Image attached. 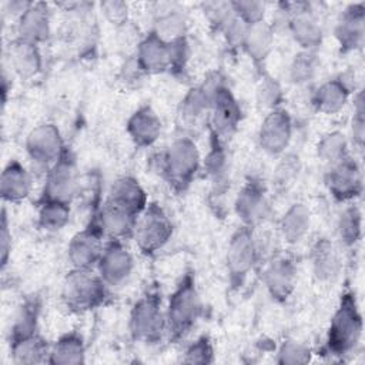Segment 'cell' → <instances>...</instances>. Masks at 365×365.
Masks as SVG:
<instances>
[{"instance_id": "24", "label": "cell", "mask_w": 365, "mask_h": 365, "mask_svg": "<svg viewBox=\"0 0 365 365\" xmlns=\"http://www.w3.org/2000/svg\"><path fill=\"white\" fill-rule=\"evenodd\" d=\"M351 94L352 86L345 76H339L319 84L312 93L311 104L322 114H336L346 106Z\"/></svg>"}, {"instance_id": "43", "label": "cell", "mask_w": 365, "mask_h": 365, "mask_svg": "<svg viewBox=\"0 0 365 365\" xmlns=\"http://www.w3.org/2000/svg\"><path fill=\"white\" fill-rule=\"evenodd\" d=\"M214 359H215L214 345L208 335H201L194 342H191L185 348L184 355L181 358L184 364H202V365L212 364Z\"/></svg>"}, {"instance_id": "25", "label": "cell", "mask_w": 365, "mask_h": 365, "mask_svg": "<svg viewBox=\"0 0 365 365\" xmlns=\"http://www.w3.org/2000/svg\"><path fill=\"white\" fill-rule=\"evenodd\" d=\"M31 192V177L19 160H10L0 177V197L4 202L19 204Z\"/></svg>"}, {"instance_id": "37", "label": "cell", "mask_w": 365, "mask_h": 365, "mask_svg": "<svg viewBox=\"0 0 365 365\" xmlns=\"http://www.w3.org/2000/svg\"><path fill=\"white\" fill-rule=\"evenodd\" d=\"M155 31L163 40L173 41L175 38L187 36L188 30V19L185 13L180 9H167L157 14L154 20V27L151 29Z\"/></svg>"}, {"instance_id": "10", "label": "cell", "mask_w": 365, "mask_h": 365, "mask_svg": "<svg viewBox=\"0 0 365 365\" xmlns=\"http://www.w3.org/2000/svg\"><path fill=\"white\" fill-rule=\"evenodd\" d=\"M78 191V171L76 157L66 148L63 155L46 171L44 185L38 200H53L71 204Z\"/></svg>"}, {"instance_id": "38", "label": "cell", "mask_w": 365, "mask_h": 365, "mask_svg": "<svg viewBox=\"0 0 365 365\" xmlns=\"http://www.w3.org/2000/svg\"><path fill=\"white\" fill-rule=\"evenodd\" d=\"M317 154L327 167H331L351 155L345 134L342 131H331L325 134L317 145Z\"/></svg>"}, {"instance_id": "4", "label": "cell", "mask_w": 365, "mask_h": 365, "mask_svg": "<svg viewBox=\"0 0 365 365\" xmlns=\"http://www.w3.org/2000/svg\"><path fill=\"white\" fill-rule=\"evenodd\" d=\"M110 299L108 285L93 269L71 268L64 277L61 287V301L74 314L94 311Z\"/></svg>"}, {"instance_id": "45", "label": "cell", "mask_w": 365, "mask_h": 365, "mask_svg": "<svg viewBox=\"0 0 365 365\" xmlns=\"http://www.w3.org/2000/svg\"><path fill=\"white\" fill-rule=\"evenodd\" d=\"M231 6L238 19H241L247 26L255 24L258 21L265 20L267 4L264 1H254V0H235L231 1Z\"/></svg>"}, {"instance_id": "5", "label": "cell", "mask_w": 365, "mask_h": 365, "mask_svg": "<svg viewBox=\"0 0 365 365\" xmlns=\"http://www.w3.org/2000/svg\"><path fill=\"white\" fill-rule=\"evenodd\" d=\"M128 331L134 341L158 344L165 335V309L157 287L147 289L133 305L128 317Z\"/></svg>"}, {"instance_id": "3", "label": "cell", "mask_w": 365, "mask_h": 365, "mask_svg": "<svg viewBox=\"0 0 365 365\" xmlns=\"http://www.w3.org/2000/svg\"><path fill=\"white\" fill-rule=\"evenodd\" d=\"M201 167V155L197 144L187 135L177 137L161 154L157 163L160 175L168 187L177 192H185Z\"/></svg>"}, {"instance_id": "31", "label": "cell", "mask_w": 365, "mask_h": 365, "mask_svg": "<svg viewBox=\"0 0 365 365\" xmlns=\"http://www.w3.org/2000/svg\"><path fill=\"white\" fill-rule=\"evenodd\" d=\"M86 362V344L81 334L68 331L61 334L51 344L47 364L51 365H78Z\"/></svg>"}, {"instance_id": "7", "label": "cell", "mask_w": 365, "mask_h": 365, "mask_svg": "<svg viewBox=\"0 0 365 365\" xmlns=\"http://www.w3.org/2000/svg\"><path fill=\"white\" fill-rule=\"evenodd\" d=\"M258 261L259 254L254 228L240 225L232 232L225 254V268L232 289H240L245 284L250 272Z\"/></svg>"}, {"instance_id": "47", "label": "cell", "mask_w": 365, "mask_h": 365, "mask_svg": "<svg viewBox=\"0 0 365 365\" xmlns=\"http://www.w3.org/2000/svg\"><path fill=\"white\" fill-rule=\"evenodd\" d=\"M352 141L358 148L364 145L365 135V110H364V93L362 90L354 97V117H352Z\"/></svg>"}, {"instance_id": "17", "label": "cell", "mask_w": 365, "mask_h": 365, "mask_svg": "<svg viewBox=\"0 0 365 365\" xmlns=\"http://www.w3.org/2000/svg\"><path fill=\"white\" fill-rule=\"evenodd\" d=\"M339 53L348 54L364 47L365 41V4L351 3L339 14L335 29Z\"/></svg>"}, {"instance_id": "12", "label": "cell", "mask_w": 365, "mask_h": 365, "mask_svg": "<svg viewBox=\"0 0 365 365\" xmlns=\"http://www.w3.org/2000/svg\"><path fill=\"white\" fill-rule=\"evenodd\" d=\"M324 181L328 192L336 202H354L364 191L362 173L359 164L352 155L327 167Z\"/></svg>"}, {"instance_id": "39", "label": "cell", "mask_w": 365, "mask_h": 365, "mask_svg": "<svg viewBox=\"0 0 365 365\" xmlns=\"http://www.w3.org/2000/svg\"><path fill=\"white\" fill-rule=\"evenodd\" d=\"M255 100L258 107L267 111L282 107L284 93L277 78H274L268 73H261V77L255 90Z\"/></svg>"}, {"instance_id": "29", "label": "cell", "mask_w": 365, "mask_h": 365, "mask_svg": "<svg viewBox=\"0 0 365 365\" xmlns=\"http://www.w3.org/2000/svg\"><path fill=\"white\" fill-rule=\"evenodd\" d=\"M211 91L212 83L210 76L201 84L194 86L187 91L178 106V118L181 123L187 125L195 124L204 114L210 113Z\"/></svg>"}, {"instance_id": "23", "label": "cell", "mask_w": 365, "mask_h": 365, "mask_svg": "<svg viewBox=\"0 0 365 365\" xmlns=\"http://www.w3.org/2000/svg\"><path fill=\"white\" fill-rule=\"evenodd\" d=\"M163 123L154 108L148 104L140 106L128 117L125 123V131L138 148H148L155 144L161 135Z\"/></svg>"}, {"instance_id": "42", "label": "cell", "mask_w": 365, "mask_h": 365, "mask_svg": "<svg viewBox=\"0 0 365 365\" xmlns=\"http://www.w3.org/2000/svg\"><path fill=\"white\" fill-rule=\"evenodd\" d=\"M312 358L311 348L299 341H284L277 352V364L281 365H304Z\"/></svg>"}, {"instance_id": "9", "label": "cell", "mask_w": 365, "mask_h": 365, "mask_svg": "<svg viewBox=\"0 0 365 365\" xmlns=\"http://www.w3.org/2000/svg\"><path fill=\"white\" fill-rule=\"evenodd\" d=\"M104 230L101 227L98 211L91 215L86 227L76 232L67 247V258L71 268L94 269L104 250Z\"/></svg>"}, {"instance_id": "28", "label": "cell", "mask_w": 365, "mask_h": 365, "mask_svg": "<svg viewBox=\"0 0 365 365\" xmlns=\"http://www.w3.org/2000/svg\"><path fill=\"white\" fill-rule=\"evenodd\" d=\"M275 40V27L267 20L248 26L242 43V51L251 58L254 66L261 67L272 51Z\"/></svg>"}, {"instance_id": "41", "label": "cell", "mask_w": 365, "mask_h": 365, "mask_svg": "<svg viewBox=\"0 0 365 365\" xmlns=\"http://www.w3.org/2000/svg\"><path fill=\"white\" fill-rule=\"evenodd\" d=\"M201 7L210 27L217 33H221L237 16L231 1H205Z\"/></svg>"}, {"instance_id": "18", "label": "cell", "mask_w": 365, "mask_h": 365, "mask_svg": "<svg viewBox=\"0 0 365 365\" xmlns=\"http://www.w3.org/2000/svg\"><path fill=\"white\" fill-rule=\"evenodd\" d=\"M262 281L269 297L277 302H285L297 285V264L291 257H274L262 272Z\"/></svg>"}, {"instance_id": "19", "label": "cell", "mask_w": 365, "mask_h": 365, "mask_svg": "<svg viewBox=\"0 0 365 365\" xmlns=\"http://www.w3.org/2000/svg\"><path fill=\"white\" fill-rule=\"evenodd\" d=\"M148 202L145 190L133 175H123L114 180L104 201L106 205L123 210L137 218L145 210Z\"/></svg>"}, {"instance_id": "27", "label": "cell", "mask_w": 365, "mask_h": 365, "mask_svg": "<svg viewBox=\"0 0 365 365\" xmlns=\"http://www.w3.org/2000/svg\"><path fill=\"white\" fill-rule=\"evenodd\" d=\"M9 61L13 71L21 78H33L43 68L40 46L14 38L9 46Z\"/></svg>"}, {"instance_id": "20", "label": "cell", "mask_w": 365, "mask_h": 365, "mask_svg": "<svg viewBox=\"0 0 365 365\" xmlns=\"http://www.w3.org/2000/svg\"><path fill=\"white\" fill-rule=\"evenodd\" d=\"M134 58L144 76L167 73L170 71V44L150 30L137 43Z\"/></svg>"}, {"instance_id": "6", "label": "cell", "mask_w": 365, "mask_h": 365, "mask_svg": "<svg viewBox=\"0 0 365 365\" xmlns=\"http://www.w3.org/2000/svg\"><path fill=\"white\" fill-rule=\"evenodd\" d=\"M212 83L211 106L208 113V130L214 131L224 141L230 138L242 120V110L221 73L210 74Z\"/></svg>"}, {"instance_id": "22", "label": "cell", "mask_w": 365, "mask_h": 365, "mask_svg": "<svg viewBox=\"0 0 365 365\" xmlns=\"http://www.w3.org/2000/svg\"><path fill=\"white\" fill-rule=\"evenodd\" d=\"M51 34V13L47 3L31 1L17 17V38L40 46Z\"/></svg>"}, {"instance_id": "14", "label": "cell", "mask_w": 365, "mask_h": 365, "mask_svg": "<svg viewBox=\"0 0 365 365\" xmlns=\"http://www.w3.org/2000/svg\"><path fill=\"white\" fill-rule=\"evenodd\" d=\"M234 211L241 221V225L257 227L271 211L267 188L258 178H250L241 187L234 200Z\"/></svg>"}, {"instance_id": "49", "label": "cell", "mask_w": 365, "mask_h": 365, "mask_svg": "<svg viewBox=\"0 0 365 365\" xmlns=\"http://www.w3.org/2000/svg\"><path fill=\"white\" fill-rule=\"evenodd\" d=\"M11 251V232L9 228V218L6 210H1V222H0V255H1V269L6 268Z\"/></svg>"}, {"instance_id": "40", "label": "cell", "mask_w": 365, "mask_h": 365, "mask_svg": "<svg viewBox=\"0 0 365 365\" xmlns=\"http://www.w3.org/2000/svg\"><path fill=\"white\" fill-rule=\"evenodd\" d=\"M318 56L317 51L301 50L291 61L289 78L294 84H307L314 80L318 70Z\"/></svg>"}, {"instance_id": "2", "label": "cell", "mask_w": 365, "mask_h": 365, "mask_svg": "<svg viewBox=\"0 0 365 365\" xmlns=\"http://www.w3.org/2000/svg\"><path fill=\"white\" fill-rule=\"evenodd\" d=\"M204 304L197 287L194 271H187L168 297L165 308V335L170 342L182 339L198 322Z\"/></svg>"}, {"instance_id": "1", "label": "cell", "mask_w": 365, "mask_h": 365, "mask_svg": "<svg viewBox=\"0 0 365 365\" xmlns=\"http://www.w3.org/2000/svg\"><path fill=\"white\" fill-rule=\"evenodd\" d=\"M362 331L364 319L355 292L351 288H345L339 297L319 352L332 358H344L356 349L362 338Z\"/></svg>"}, {"instance_id": "11", "label": "cell", "mask_w": 365, "mask_h": 365, "mask_svg": "<svg viewBox=\"0 0 365 365\" xmlns=\"http://www.w3.org/2000/svg\"><path fill=\"white\" fill-rule=\"evenodd\" d=\"M24 147L30 161L46 171L67 148L58 127L53 123H43L31 128L26 137Z\"/></svg>"}, {"instance_id": "15", "label": "cell", "mask_w": 365, "mask_h": 365, "mask_svg": "<svg viewBox=\"0 0 365 365\" xmlns=\"http://www.w3.org/2000/svg\"><path fill=\"white\" fill-rule=\"evenodd\" d=\"M288 20L285 23L294 41L305 51H317L322 43L324 33L315 13L307 3H287Z\"/></svg>"}, {"instance_id": "26", "label": "cell", "mask_w": 365, "mask_h": 365, "mask_svg": "<svg viewBox=\"0 0 365 365\" xmlns=\"http://www.w3.org/2000/svg\"><path fill=\"white\" fill-rule=\"evenodd\" d=\"M314 277L319 282H332L341 272V258L336 245L325 237L318 238L309 251Z\"/></svg>"}, {"instance_id": "48", "label": "cell", "mask_w": 365, "mask_h": 365, "mask_svg": "<svg viewBox=\"0 0 365 365\" xmlns=\"http://www.w3.org/2000/svg\"><path fill=\"white\" fill-rule=\"evenodd\" d=\"M100 9L104 14V17L115 27H121L127 24L128 21V4L125 1L118 0H110V1H101Z\"/></svg>"}, {"instance_id": "35", "label": "cell", "mask_w": 365, "mask_h": 365, "mask_svg": "<svg viewBox=\"0 0 365 365\" xmlns=\"http://www.w3.org/2000/svg\"><path fill=\"white\" fill-rule=\"evenodd\" d=\"M37 225L44 231H60L63 230L71 215V208L68 202L53 201V200H38Z\"/></svg>"}, {"instance_id": "32", "label": "cell", "mask_w": 365, "mask_h": 365, "mask_svg": "<svg viewBox=\"0 0 365 365\" xmlns=\"http://www.w3.org/2000/svg\"><path fill=\"white\" fill-rule=\"evenodd\" d=\"M311 227V211L304 202H294L279 218L278 230L282 240L297 244L308 234Z\"/></svg>"}, {"instance_id": "30", "label": "cell", "mask_w": 365, "mask_h": 365, "mask_svg": "<svg viewBox=\"0 0 365 365\" xmlns=\"http://www.w3.org/2000/svg\"><path fill=\"white\" fill-rule=\"evenodd\" d=\"M51 344L38 332L10 341V354L14 364L34 365L48 361Z\"/></svg>"}, {"instance_id": "34", "label": "cell", "mask_w": 365, "mask_h": 365, "mask_svg": "<svg viewBox=\"0 0 365 365\" xmlns=\"http://www.w3.org/2000/svg\"><path fill=\"white\" fill-rule=\"evenodd\" d=\"M336 234L339 242L346 247H355L362 238V212L355 202H348L336 221Z\"/></svg>"}, {"instance_id": "13", "label": "cell", "mask_w": 365, "mask_h": 365, "mask_svg": "<svg viewBox=\"0 0 365 365\" xmlns=\"http://www.w3.org/2000/svg\"><path fill=\"white\" fill-rule=\"evenodd\" d=\"M292 117L284 107L265 114L258 128V145L268 155H282L292 138Z\"/></svg>"}, {"instance_id": "8", "label": "cell", "mask_w": 365, "mask_h": 365, "mask_svg": "<svg viewBox=\"0 0 365 365\" xmlns=\"http://www.w3.org/2000/svg\"><path fill=\"white\" fill-rule=\"evenodd\" d=\"M173 232L174 227L165 210L158 202L151 201L138 217L133 238L140 252L151 257L171 240Z\"/></svg>"}, {"instance_id": "36", "label": "cell", "mask_w": 365, "mask_h": 365, "mask_svg": "<svg viewBox=\"0 0 365 365\" xmlns=\"http://www.w3.org/2000/svg\"><path fill=\"white\" fill-rule=\"evenodd\" d=\"M41 304L38 297H29L20 305L10 329V341L38 332V317Z\"/></svg>"}, {"instance_id": "33", "label": "cell", "mask_w": 365, "mask_h": 365, "mask_svg": "<svg viewBox=\"0 0 365 365\" xmlns=\"http://www.w3.org/2000/svg\"><path fill=\"white\" fill-rule=\"evenodd\" d=\"M98 218L107 238L125 241L134 237V231L138 220L137 217L123 210L103 204L101 210L98 211Z\"/></svg>"}, {"instance_id": "21", "label": "cell", "mask_w": 365, "mask_h": 365, "mask_svg": "<svg viewBox=\"0 0 365 365\" xmlns=\"http://www.w3.org/2000/svg\"><path fill=\"white\" fill-rule=\"evenodd\" d=\"M210 148L204 158V170L211 181V195L224 197L230 188V167L225 141L214 131L208 130Z\"/></svg>"}, {"instance_id": "16", "label": "cell", "mask_w": 365, "mask_h": 365, "mask_svg": "<svg viewBox=\"0 0 365 365\" xmlns=\"http://www.w3.org/2000/svg\"><path fill=\"white\" fill-rule=\"evenodd\" d=\"M96 268L108 287H117L130 278L134 258L124 241L108 238Z\"/></svg>"}, {"instance_id": "46", "label": "cell", "mask_w": 365, "mask_h": 365, "mask_svg": "<svg viewBox=\"0 0 365 365\" xmlns=\"http://www.w3.org/2000/svg\"><path fill=\"white\" fill-rule=\"evenodd\" d=\"M299 171V157L295 154H282L274 173V182L278 188L291 185Z\"/></svg>"}, {"instance_id": "44", "label": "cell", "mask_w": 365, "mask_h": 365, "mask_svg": "<svg viewBox=\"0 0 365 365\" xmlns=\"http://www.w3.org/2000/svg\"><path fill=\"white\" fill-rule=\"evenodd\" d=\"M170 44V73L180 77L187 70V63L190 58V43L187 36L168 41Z\"/></svg>"}]
</instances>
